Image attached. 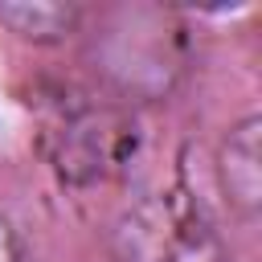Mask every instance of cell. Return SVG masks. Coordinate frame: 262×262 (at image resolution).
<instances>
[{
  "label": "cell",
  "instance_id": "obj_1",
  "mask_svg": "<svg viewBox=\"0 0 262 262\" xmlns=\"http://www.w3.org/2000/svg\"><path fill=\"white\" fill-rule=\"evenodd\" d=\"M119 262H225L209 213L180 188L139 201L119 229Z\"/></svg>",
  "mask_w": 262,
  "mask_h": 262
},
{
  "label": "cell",
  "instance_id": "obj_2",
  "mask_svg": "<svg viewBox=\"0 0 262 262\" xmlns=\"http://www.w3.org/2000/svg\"><path fill=\"white\" fill-rule=\"evenodd\" d=\"M225 184H229V196L242 205V209H254L258 205V119L242 123L229 143H225Z\"/></svg>",
  "mask_w": 262,
  "mask_h": 262
},
{
  "label": "cell",
  "instance_id": "obj_3",
  "mask_svg": "<svg viewBox=\"0 0 262 262\" xmlns=\"http://www.w3.org/2000/svg\"><path fill=\"white\" fill-rule=\"evenodd\" d=\"M0 262H20V242H16V229L8 225V217H0Z\"/></svg>",
  "mask_w": 262,
  "mask_h": 262
}]
</instances>
